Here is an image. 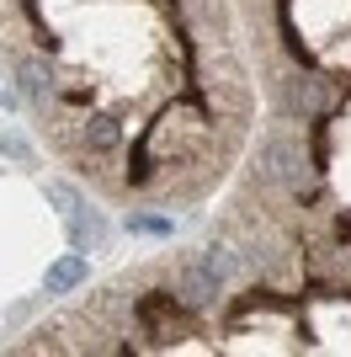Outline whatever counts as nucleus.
Returning <instances> with one entry per match:
<instances>
[{
    "mask_svg": "<svg viewBox=\"0 0 351 357\" xmlns=\"http://www.w3.org/2000/svg\"><path fill=\"white\" fill-rule=\"evenodd\" d=\"M139 320L149 326V336H155V342H171V336H176V326H181L176 294H149L144 304H139Z\"/></svg>",
    "mask_w": 351,
    "mask_h": 357,
    "instance_id": "obj_3",
    "label": "nucleus"
},
{
    "mask_svg": "<svg viewBox=\"0 0 351 357\" xmlns=\"http://www.w3.org/2000/svg\"><path fill=\"white\" fill-rule=\"evenodd\" d=\"M288 107H292V112H320L325 91L314 86V80H304V75H288Z\"/></svg>",
    "mask_w": 351,
    "mask_h": 357,
    "instance_id": "obj_7",
    "label": "nucleus"
},
{
    "mask_svg": "<svg viewBox=\"0 0 351 357\" xmlns=\"http://www.w3.org/2000/svg\"><path fill=\"white\" fill-rule=\"evenodd\" d=\"M22 91H27L38 107H48V96H54V75H48L43 59H22Z\"/></svg>",
    "mask_w": 351,
    "mask_h": 357,
    "instance_id": "obj_6",
    "label": "nucleus"
},
{
    "mask_svg": "<svg viewBox=\"0 0 351 357\" xmlns=\"http://www.w3.org/2000/svg\"><path fill=\"white\" fill-rule=\"evenodd\" d=\"M80 139H86L91 155H107V149H117V139H123V128H117L107 112H96V118H86V128H80Z\"/></svg>",
    "mask_w": 351,
    "mask_h": 357,
    "instance_id": "obj_5",
    "label": "nucleus"
},
{
    "mask_svg": "<svg viewBox=\"0 0 351 357\" xmlns=\"http://www.w3.org/2000/svg\"><path fill=\"white\" fill-rule=\"evenodd\" d=\"M128 229H144V235H171V219H160V213H133Z\"/></svg>",
    "mask_w": 351,
    "mask_h": 357,
    "instance_id": "obj_8",
    "label": "nucleus"
},
{
    "mask_svg": "<svg viewBox=\"0 0 351 357\" xmlns=\"http://www.w3.org/2000/svg\"><path fill=\"white\" fill-rule=\"evenodd\" d=\"M261 176L288 181V187H304L309 181V155H304V144H298V134H292L288 123L261 139Z\"/></svg>",
    "mask_w": 351,
    "mask_h": 357,
    "instance_id": "obj_1",
    "label": "nucleus"
},
{
    "mask_svg": "<svg viewBox=\"0 0 351 357\" xmlns=\"http://www.w3.org/2000/svg\"><path fill=\"white\" fill-rule=\"evenodd\" d=\"M91 278V261L86 256H58L54 267H48V294H70Z\"/></svg>",
    "mask_w": 351,
    "mask_h": 357,
    "instance_id": "obj_4",
    "label": "nucleus"
},
{
    "mask_svg": "<svg viewBox=\"0 0 351 357\" xmlns=\"http://www.w3.org/2000/svg\"><path fill=\"white\" fill-rule=\"evenodd\" d=\"M176 294H181V304H187V310H208V304L219 298V267H213V256L187 261V267H181V278H176Z\"/></svg>",
    "mask_w": 351,
    "mask_h": 357,
    "instance_id": "obj_2",
    "label": "nucleus"
},
{
    "mask_svg": "<svg viewBox=\"0 0 351 357\" xmlns=\"http://www.w3.org/2000/svg\"><path fill=\"white\" fill-rule=\"evenodd\" d=\"M0 155H11V160H27V144H22V139H0Z\"/></svg>",
    "mask_w": 351,
    "mask_h": 357,
    "instance_id": "obj_9",
    "label": "nucleus"
}]
</instances>
